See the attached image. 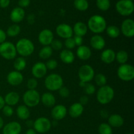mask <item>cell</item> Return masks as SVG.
I'll use <instances>...</instances> for the list:
<instances>
[{
    "mask_svg": "<svg viewBox=\"0 0 134 134\" xmlns=\"http://www.w3.org/2000/svg\"><path fill=\"white\" fill-rule=\"evenodd\" d=\"M87 27L92 32L96 34H99L103 32L106 30L107 23L105 19L103 16L96 14L89 18Z\"/></svg>",
    "mask_w": 134,
    "mask_h": 134,
    "instance_id": "obj_1",
    "label": "cell"
},
{
    "mask_svg": "<svg viewBox=\"0 0 134 134\" xmlns=\"http://www.w3.org/2000/svg\"><path fill=\"white\" fill-rule=\"evenodd\" d=\"M17 53L22 57H27L33 54L35 47L31 40L26 38H22L18 41L15 45Z\"/></svg>",
    "mask_w": 134,
    "mask_h": 134,
    "instance_id": "obj_2",
    "label": "cell"
},
{
    "mask_svg": "<svg viewBox=\"0 0 134 134\" xmlns=\"http://www.w3.org/2000/svg\"><path fill=\"white\" fill-rule=\"evenodd\" d=\"M115 96V91L111 86L109 85L101 86L98 90L96 98L100 104L106 105L111 102Z\"/></svg>",
    "mask_w": 134,
    "mask_h": 134,
    "instance_id": "obj_3",
    "label": "cell"
},
{
    "mask_svg": "<svg viewBox=\"0 0 134 134\" xmlns=\"http://www.w3.org/2000/svg\"><path fill=\"white\" fill-rule=\"evenodd\" d=\"M64 85L62 77L58 74L52 73L47 76L44 80V86L50 91H56L62 88Z\"/></svg>",
    "mask_w": 134,
    "mask_h": 134,
    "instance_id": "obj_4",
    "label": "cell"
},
{
    "mask_svg": "<svg viewBox=\"0 0 134 134\" xmlns=\"http://www.w3.org/2000/svg\"><path fill=\"white\" fill-rule=\"evenodd\" d=\"M17 54L16 47L10 42H3L0 44V56L6 60H13Z\"/></svg>",
    "mask_w": 134,
    "mask_h": 134,
    "instance_id": "obj_5",
    "label": "cell"
},
{
    "mask_svg": "<svg viewBox=\"0 0 134 134\" xmlns=\"http://www.w3.org/2000/svg\"><path fill=\"white\" fill-rule=\"evenodd\" d=\"M117 75L122 81L126 82L132 81L134 78V68L130 64H122L118 69Z\"/></svg>",
    "mask_w": 134,
    "mask_h": 134,
    "instance_id": "obj_6",
    "label": "cell"
},
{
    "mask_svg": "<svg viewBox=\"0 0 134 134\" xmlns=\"http://www.w3.org/2000/svg\"><path fill=\"white\" fill-rule=\"evenodd\" d=\"M40 100V95L36 90H28L23 95V102L27 107H35L38 105Z\"/></svg>",
    "mask_w": 134,
    "mask_h": 134,
    "instance_id": "obj_7",
    "label": "cell"
},
{
    "mask_svg": "<svg viewBox=\"0 0 134 134\" xmlns=\"http://www.w3.org/2000/svg\"><path fill=\"white\" fill-rule=\"evenodd\" d=\"M78 75L80 79V82H84V83H88L94 79L95 72L91 65L85 64V65H82L79 68Z\"/></svg>",
    "mask_w": 134,
    "mask_h": 134,
    "instance_id": "obj_8",
    "label": "cell"
},
{
    "mask_svg": "<svg viewBox=\"0 0 134 134\" xmlns=\"http://www.w3.org/2000/svg\"><path fill=\"white\" fill-rule=\"evenodd\" d=\"M116 10L122 16L130 15L134 10L133 1L132 0H120L116 4Z\"/></svg>",
    "mask_w": 134,
    "mask_h": 134,
    "instance_id": "obj_9",
    "label": "cell"
},
{
    "mask_svg": "<svg viewBox=\"0 0 134 134\" xmlns=\"http://www.w3.org/2000/svg\"><path fill=\"white\" fill-rule=\"evenodd\" d=\"M34 130L40 133H44L51 130L52 123L51 120L46 117H39L34 122Z\"/></svg>",
    "mask_w": 134,
    "mask_h": 134,
    "instance_id": "obj_10",
    "label": "cell"
},
{
    "mask_svg": "<svg viewBox=\"0 0 134 134\" xmlns=\"http://www.w3.org/2000/svg\"><path fill=\"white\" fill-rule=\"evenodd\" d=\"M56 31L57 35L63 39H68L72 37L73 35V28L71 26L67 24H60L57 26L56 28Z\"/></svg>",
    "mask_w": 134,
    "mask_h": 134,
    "instance_id": "obj_11",
    "label": "cell"
},
{
    "mask_svg": "<svg viewBox=\"0 0 134 134\" xmlns=\"http://www.w3.org/2000/svg\"><path fill=\"white\" fill-rule=\"evenodd\" d=\"M120 31L126 37H133L134 35V22L132 19L124 20L121 25Z\"/></svg>",
    "mask_w": 134,
    "mask_h": 134,
    "instance_id": "obj_12",
    "label": "cell"
},
{
    "mask_svg": "<svg viewBox=\"0 0 134 134\" xmlns=\"http://www.w3.org/2000/svg\"><path fill=\"white\" fill-rule=\"evenodd\" d=\"M38 40L41 44L44 46H50L54 40V34L49 29H44L39 33Z\"/></svg>",
    "mask_w": 134,
    "mask_h": 134,
    "instance_id": "obj_13",
    "label": "cell"
},
{
    "mask_svg": "<svg viewBox=\"0 0 134 134\" xmlns=\"http://www.w3.org/2000/svg\"><path fill=\"white\" fill-rule=\"evenodd\" d=\"M47 72V68L45 64L43 62L35 63L31 68V73L35 79H41L45 76Z\"/></svg>",
    "mask_w": 134,
    "mask_h": 134,
    "instance_id": "obj_14",
    "label": "cell"
},
{
    "mask_svg": "<svg viewBox=\"0 0 134 134\" xmlns=\"http://www.w3.org/2000/svg\"><path fill=\"white\" fill-rule=\"evenodd\" d=\"M24 80L23 75L18 71H12L7 77V81L8 83L11 86H18Z\"/></svg>",
    "mask_w": 134,
    "mask_h": 134,
    "instance_id": "obj_15",
    "label": "cell"
},
{
    "mask_svg": "<svg viewBox=\"0 0 134 134\" xmlns=\"http://www.w3.org/2000/svg\"><path fill=\"white\" fill-rule=\"evenodd\" d=\"M67 109L63 105H56L54 106L51 111L52 117L54 120H60L64 119L67 115Z\"/></svg>",
    "mask_w": 134,
    "mask_h": 134,
    "instance_id": "obj_16",
    "label": "cell"
},
{
    "mask_svg": "<svg viewBox=\"0 0 134 134\" xmlns=\"http://www.w3.org/2000/svg\"><path fill=\"white\" fill-rule=\"evenodd\" d=\"M22 130V126L18 122H10L4 126L3 134H20Z\"/></svg>",
    "mask_w": 134,
    "mask_h": 134,
    "instance_id": "obj_17",
    "label": "cell"
},
{
    "mask_svg": "<svg viewBox=\"0 0 134 134\" xmlns=\"http://www.w3.org/2000/svg\"><path fill=\"white\" fill-rule=\"evenodd\" d=\"M90 46L94 49L98 50V51L102 50L105 46V41L104 38L98 34L94 35V36L92 37L90 41Z\"/></svg>",
    "mask_w": 134,
    "mask_h": 134,
    "instance_id": "obj_18",
    "label": "cell"
},
{
    "mask_svg": "<svg viewBox=\"0 0 134 134\" xmlns=\"http://www.w3.org/2000/svg\"><path fill=\"white\" fill-rule=\"evenodd\" d=\"M116 53L111 48H107L104 50L102 52L100 56V58L103 63L106 64H112L115 60Z\"/></svg>",
    "mask_w": 134,
    "mask_h": 134,
    "instance_id": "obj_19",
    "label": "cell"
},
{
    "mask_svg": "<svg viewBox=\"0 0 134 134\" xmlns=\"http://www.w3.org/2000/svg\"><path fill=\"white\" fill-rule=\"evenodd\" d=\"M25 16V11L22 8L16 7L12 10L10 14V18L12 22L14 23H19L23 20Z\"/></svg>",
    "mask_w": 134,
    "mask_h": 134,
    "instance_id": "obj_20",
    "label": "cell"
},
{
    "mask_svg": "<svg viewBox=\"0 0 134 134\" xmlns=\"http://www.w3.org/2000/svg\"><path fill=\"white\" fill-rule=\"evenodd\" d=\"M77 56L80 60H87L91 57L92 51L87 46L81 45L77 50Z\"/></svg>",
    "mask_w": 134,
    "mask_h": 134,
    "instance_id": "obj_21",
    "label": "cell"
},
{
    "mask_svg": "<svg viewBox=\"0 0 134 134\" xmlns=\"http://www.w3.org/2000/svg\"><path fill=\"white\" fill-rule=\"evenodd\" d=\"M84 111V106L80 103H74L69 109V114L72 118H78L82 115Z\"/></svg>",
    "mask_w": 134,
    "mask_h": 134,
    "instance_id": "obj_22",
    "label": "cell"
},
{
    "mask_svg": "<svg viewBox=\"0 0 134 134\" xmlns=\"http://www.w3.org/2000/svg\"><path fill=\"white\" fill-rule=\"evenodd\" d=\"M109 124L113 128H120L124 124V120L122 116L118 114H113L109 116Z\"/></svg>",
    "mask_w": 134,
    "mask_h": 134,
    "instance_id": "obj_23",
    "label": "cell"
},
{
    "mask_svg": "<svg viewBox=\"0 0 134 134\" xmlns=\"http://www.w3.org/2000/svg\"><path fill=\"white\" fill-rule=\"evenodd\" d=\"M20 100V96L16 92H10L7 95L5 96L4 98L5 104L9 106H14L16 105L17 103L19 102Z\"/></svg>",
    "mask_w": 134,
    "mask_h": 134,
    "instance_id": "obj_24",
    "label": "cell"
},
{
    "mask_svg": "<svg viewBox=\"0 0 134 134\" xmlns=\"http://www.w3.org/2000/svg\"><path fill=\"white\" fill-rule=\"evenodd\" d=\"M73 31L75 35L82 37L87 34L88 27L84 22H78L75 24L73 28Z\"/></svg>",
    "mask_w": 134,
    "mask_h": 134,
    "instance_id": "obj_25",
    "label": "cell"
},
{
    "mask_svg": "<svg viewBox=\"0 0 134 134\" xmlns=\"http://www.w3.org/2000/svg\"><path fill=\"white\" fill-rule=\"evenodd\" d=\"M41 100L43 104L47 107H54L56 103V98L51 92L44 93L41 98Z\"/></svg>",
    "mask_w": 134,
    "mask_h": 134,
    "instance_id": "obj_26",
    "label": "cell"
},
{
    "mask_svg": "<svg viewBox=\"0 0 134 134\" xmlns=\"http://www.w3.org/2000/svg\"><path fill=\"white\" fill-rule=\"evenodd\" d=\"M60 58L62 61L66 64H71L74 62L75 55L71 51L68 49L63 50L60 54Z\"/></svg>",
    "mask_w": 134,
    "mask_h": 134,
    "instance_id": "obj_27",
    "label": "cell"
},
{
    "mask_svg": "<svg viewBox=\"0 0 134 134\" xmlns=\"http://www.w3.org/2000/svg\"><path fill=\"white\" fill-rule=\"evenodd\" d=\"M16 115L21 120H27L30 116V111L27 106L25 105H21L17 107Z\"/></svg>",
    "mask_w": 134,
    "mask_h": 134,
    "instance_id": "obj_28",
    "label": "cell"
},
{
    "mask_svg": "<svg viewBox=\"0 0 134 134\" xmlns=\"http://www.w3.org/2000/svg\"><path fill=\"white\" fill-rule=\"evenodd\" d=\"M53 50L51 46H44L39 52V56L43 60H47L52 56Z\"/></svg>",
    "mask_w": 134,
    "mask_h": 134,
    "instance_id": "obj_29",
    "label": "cell"
},
{
    "mask_svg": "<svg viewBox=\"0 0 134 134\" xmlns=\"http://www.w3.org/2000/svg\"><path fill=\"white\" fill-rule=\"evenodd\" d=\"M106 31H107V34L108 35V36L111 38H113V39L117 38L120 34V29L117 26H113V25H111L106 27Z\"/></svg>",
    "mask_w": 134,
    "mask_h": 134,
    "instance_id": "obj_30",
    "label": "cell"
},
{
    "mask_svg": "<svg viewBox=\"0 0 134 134\" xmlns=\"http://www.w3.org/2000/svg\"><path fill=\"white\" fill-rule=\"evenodd\" d=\"M26 65H27L26 60L23 57H18L16 58V60L14 62V64H13L16 71H18L20 72L26 68Z\"/></svg>",
    "mask_w": 134,
    "mask_h": 134,
    "instance_id": "obj_31",
    "label": "cell"
},
{
    "mask_svg": "<svg viewBox=\"0 0 134 134\" xmlns=\"http://www.w3.org/2000/svg\"><path fill=\"white\" fill-rule=\"evenodd\" d=\"M21 28L18 24L10 25L7 30L6 35L10 37H16L20 33Z\"/></svg>",
    "mask_w": 134,
    "mask_h": 134,
    "instance_id": "obj_32",
    "label": "cell"
},
{
    "mask_svg": "<svg viewBox=\"0 0 134 134\" xmlns=\"http://www.w3.org/2000/svg\"><path fill=\"white\" fill-rule=\"evenodd\" d=\"M115 60L118 62L120 64H126V62L128 60V54L126 51H119L116 54V56H115Z\"/></svg>",
    "mask_w": 134,
    "mask_h": 134,
    "instance_id": "obj_33",
    "label": "cell"
},
{
    "mask_svg": "<svg viewBox=\"0 0 134 134\" xmlns=\"http://www.w3.org/2000/svg\"><path fill=\"white\" fill-rule=\"evenodd\" d=\"M74 6L80 11H85L88 8L89 4L87 0H75Z\"/></svg>",
    "mask_w": 134,
    "mask_h": 134,
    "instance_id": "obj_34",
    "label": "cell"
},
{
    "mask_svg": "<svg viewBox=\"0 0 134 134\" xmlns=\"http://www.w3.org/2000/svg\"><path fill=\"white\" fill-rule=\"evenodd\" d=\"M99 134H113L112 127L107 123H102L98 127Z\"/></svg>",
    "mask_w": 134,
    "mask_h": 134,
    "instance_id": "obj_35",
    "label": "cell"
},
{
    "mask_svg": "<svg viewBox=\"0 0 134 134\" xmlns=\"http://www.w3.org/2000/svg\"><path fill=\"white\" fill-rule=\"evenodd\" d=\"M94 80H95V82L96 83V85L99 86H103L106 85L107 84V78H106L105 76L102 73H98V75L95 76L94 77Z\"/></svg>",
    "mask_w": 134,
    "mask_h": 134,
    "instance_id": "obj_36",
    "label": "cell"
},
{
    "mask_svg": "<svg viewBox=\"0 0 134 134\" xmlns=\"http://www.w3.org/2000/svg\"><path fill=\"white\" fill-rule=\"evenodd\" d=\"M96 5L101 10L105 11L109 9L111 3L109 0H97Z\"/></svg>",
    "mask_w": 134,
    "mask_h": 134,
    "instance_id": "obj_37",
    "label": "cell"
},
{
    "mask_svg": "<svg viewBox=\"0 0 134 134\" xmlns=\"http://www.w3.org/2000/svg\"><path fill=\"white\" fill-rule=\"evenodd\" d=\"M83 88L85 93L88 95H92L96 92L95 86L91 83H86Z\"/></svg>",
    "mask_w": 134,
    "mask_h": 134,
    "instance_id": "obj_38",
    "label": "cell"
},
{
    "mask_svg": "<svg viewBox=\"0 0 134 134\" xmlns=\"http://www.w3.org/2000/svg\"><path fill=\"white\" fill-rule=\"evenodd\" d=\"M51 47L52 50H56V51H60L63 47V44L62 41L58 39H54L51 44Z\"/></svg>",
    "mask_w": 134,
    "mask_h": 134,
    "instance_id": "obj_39",
    "label": "cell"
},
{
    "mask_svg": "<svg viewBox=\"0 0 134 134\" xmlns=\"http://www.w3.org/2000/svg\"><path fill=\"white\" fill-rule=\"evenodd\" d=\"M38 85L37 81L35 78H31L27 82V87L28 90H35Z\"/></svg>",
    "mask_w": 134,
    "mask_h": 134,
    "instance_id": "obj_40",
    "label": "cell"
},
{
    "mask_svg": "<svg viewBox=\"0 0 134 134\" xmlns=\"http://www.w3.org/2000/svg\"><path fill=\"white\" fill-rule=\"evenodd\" d=\"M64 44H65V47H66L68 50L73 49V48H74L76 46L73 37L68 38V39H65Z\"/></svg>",
    "mask_w": 134,
    "mask_h": 134,
    "instance_id": "obj_41",
    "label": "cell"
},
{
    "mask_svg": "<svg viewBox=\"0 0 134 134\" xmlns=\"http://www.w3.org/2000/svg\"><path fill=\"white\" fill-rule=\"evenodd\" d=\"M3 113L5 116H7V117H10V116H13V113H14V110H13V107L9 105H5L3 108L2 109Z\"/></svg>",
    "mask_w": 134,
    "mask_h": 134,
    "instance_id": "obj_42",
    "label": "cell"
},
{
    "mask_svg": "<svg viewBox=\"0 0 134 134\" xmlns=\"http://www.w3.org/2000/svg\"><path fill=\"white\" fill-rule=\"evenodd\" d=\"M46 67H47V69H50V70H53L55 69L58 66V62L56 60H54V59H51V60H48L45 64Z\"/></svg>",
    "mask_w": 134,
    "mask_h": 134,
    "instance_id": "obj_43",
    "label": "cell"
},
{
    "mask_svg": "<svg viewBox=\"0 0 134 134\" xmlns=\"http://www.w3.org/2000/svg\"><path fill=\"white\" fill-rule=\"evenodd\" d=\"M59 91V94L61 97L62 98H68V96L70 94V92H69V90L68 89V88L65 87V86H62V88H60L58 90Z\"/></svg>",
    "mask_w": 134,
    "mask_h": 134,
    "instance_id": "obj_44",
    "label": "cell"
},
{
    "mask_svg": "<svg viewBox=\"0 0 134 134\" xmlns=\"http://www.w3.org/2000/svg\"><path fill=\"white\" fill-rule=\"evenodd\" d=\"M30 3V0H19L18 1V5L20 6V7L22 8L23 7H27V6H29Z\"/></svg>",
    "mask_w": 134,
    "mask_h": 134,
    "instance_id": "obj_45",
    "label": "cell"
},
{
    "mask_svg": "<svg viewBox=\"0 0 134 134\" xmlns=\"http://www.w3.org/2000/svg\"><path fill=\"white\" fill-rule=\"evenodd\" d=\"M73 39H74L75 43L76 45L79 46V47L82 45V43H83V38H82V37L77 36V35H75V36L73 37Z\"/></svg>",
    "mask_w": 134,
    "mask_h": 134,
    "instance_id": "obj_46",
    "label": "cell"
},
{
    "mask_svg": "<svg viewBox=\"0 0 134 134\" xmlns=\"http://www.w3.org/2000/svg\"><path fill=\"white\" fill-rule=\"evenodd\" d=\"M79 103H81L82 105H86L88 103V98L86 96H81L80 98L79 102Z\"/></svg>",
    "mask_w": 134,
    "mask_h": 134,
    "instance_id": "obj_47",
    "label": "cell"
},
{
    "mask_svg": "<svg viewBox=\"0 0 134 134\" xmlns=\"http://www.w3.org/2000/svg\"><path fill=\"white\" fill-rule=\"evenodd\" d=\"M6 33H5L3 30L0 29V44L3 43V42H5V40H6Z\"/></svg>",
    "mask_w": 134,
    "mask_h": 134,
    "instance_id": "obj_48",
    "label": "cell"
},
{
    "mask_svg": "<svg viewBox=\"0 0 134 134\" xmlns=\"http://www.w3.org/2000/svg\"><path fill=\"white\" fill-rule=\"evenodd\" d=\"M99 115H100L101 117H102L103 119H108L109 116V113L105 109L101 110L100 112H99Z\"/></svg>",
    "mask_w": 134,
    "mask_h": 134,
    "instance_id": "obj_49",
    "label": "cell"
},
{
    "mask_svg": "<svg viewBox=\"0 0 134 134\" xmlns=\"http://www.w3.org/2000/svg\"><path fill=\"white\" fill-rule=\"evenodd\" d=\"M10 4V0H0V7L1 8H6Z\"/></svg>",
    "mask_w": 134,
    "mask_h": 134,
    "instance_id": "obj_50",
    "label": "cell"
},
{
    "mask_svg": "<svg viewBox=\"0 0 134 134\" xmlns=\"http://www.w3.org/2000/svg\"><path fill=\"white\" fill-rule=\"evenodd\" d=\"M5 105V101H4V98H3L2 96H0V110L2 109Z\"/></svg>",
    "mask_w": 134,
    "mask_h": 134,
    "instance_id": "obj_51",
    "label": "cell"
},
{
    "mask_svg": "<svg viewBox=\"0 0 134 134\" xmlns=\"http://www.w3.org/2000/svg\"><path fill=\"white\" fill-rule=\"evenodd\" d=\"M26 134H37V132L34 130V129L30 128V129H28L26 131Z\"/></svg>",
    "mask_w": 134,
    "mask_h": 134,
    "instance_id": "obj_52",
    "label": "cell"
},
{
    "mask_svg": "<svg viewBox=\"0 0 134 134\" xmlns=\"http://www.w3.org/2000/svg\"><path fill=\"white\" fill-rule=\"evenodd\" d=\"M26 125L28 127L32 126H34V122H33L32 120H27V121H26Z\"/></svg>",
    "mask_w": 134,
    "mask_h": 134,
    "instance_id": "obj_53",
    "label": "cell"
},
{
    "mask_svg": "<svg viewBox=\"0 0 134 134\" xmlns=\"http://www.w3.org/2000/svg\"><path fill=\"white\" fill-rule=\"evenodd\" d=\"M3 125H4L3 119H2V117L0 116V129H1V128L3 127Z\"/></svg>",
    "mask_w": 134,
    "mask_h": 134,
    "instance_id": "obj_54",
    "label": "cell"
},
{
    "mask_svg": "<svg viewBox=\"0 0 134 134\" xmlns=\"http://www.w3.org/2000/svg\"><path fill=\"white\" fill-rule=\"evenodd\" d=\"M126 134H133V133H126Z\"/></svg>",
    "mask_w": 134,
    "mask_h": 134,
    "instance_id": "obj_55",
    "label": "cell"
}]
</instances>
